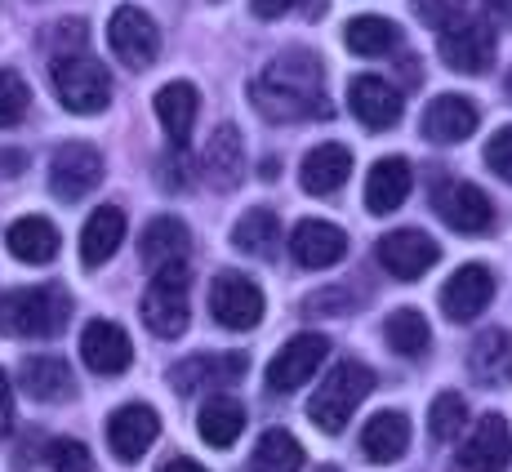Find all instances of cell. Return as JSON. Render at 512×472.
Instances as JSON below:
<instances>
[{"instance_id": "7a4b0ae2", "label": "cell", "mask_w": 512, "mask_h": 472, "mask_svg": "<svg viewBox=\"0 0 512 472\" xmlns=\"http://www.w3.org/2000/svg\"><path fill=\"white\" fill-rule=\"evenodd\" d=\"M72 321V294L67 285H32V290L0 294V334L14 339H54Z\"/></svg>"}, {"instance_id": "ac0fdd59", "label": "cell", "mask_w": 512, "mask_h": 472, "mask_svg": "<svg viewBox=\"0 0 512 472\" xmlns=\"http://www.w3.org/2000/svg\"><path fill=\"white\" fill-rule=\"evenodd\" d=\"M201 174L214 192H232L245 179V139L236 125H219L201 152Z\"/></svg>"}, {"instance_id": "7c38bea8", "label": "cell", "mask_w": 512, "mask_h": 472, "mask_svg": "<svg viewBox=\"0 0 512 472\" xmlns=\"http://www.w3.org/2000/svg\"><path fill=\"white\" fill-rule=\"evenodd\" d=\"M374 254H379V263H383V272H388V277L419 281L423 272L441 259V245L432 241L428 232H419V228H397V232L383 236Z\"/></svg>"}, {"instance_id": "836d02e7", "label": "cell", "mask_w": 512, "mask_h": 472, "mask_svg": "<svg viewBox=\"0 0 512 472\" xmlns=\"http://www.w3.org/2000/svg\"><path fill=\"white\" fill-rule=\"evenodd\" d=\"M250 468L254 472H299L303 468V446L294 432L285 428H272L259 437V446H254L250 455Z\"/></svg>"}, {"instance_id": "1f68e13d", "label": "cell", "mask_w": 512, "mask_h": 472, "mask_svg": "<svg viewBox=\"0 0 512 472\" xmlns=\"http://www.w3.org/2000/svg\"><path fill=\"white\" fill-rule=\"evenodd\" d=\"M196 432H201L205 446L228 450L236 437L245 432V406L228 392H214L210 401L201 406V419H196Z\"/></svg>"}, {"instance_id": "5b68a950", "label": "cell", "mask_w": 512, "mask_h": 472, "mask_svg": "<svg viewBox=\"0 0 512 472\" xmlns=\"http://www.w3.org/2000/svg\"><path fill=\"white\" fill-rule=\"evenodd\" d=\"M187 263H174V268L156 272L152 285H147L143 294V326L156 334V339H179L187 330V317H192V308H187Z\"/></svg>"}, {"instance_id": "8992f818", "label": "cell", "mask_w": 512, "mask_h": 472, "mask_svg": "<svg viewBox=\"0 0 512 472\" xmlns=\"http://www.w3.org/2000/svg\"><path fill=\"white\" fill-rule=\"evenodd\" d=\"M432 210H437V219L446 223V228L468 232V236L495 228V205H490V196L481 192L477 183H464V179L432 183Z\"/></svg>"}, {"instance_id": "f1b7e54d", "label": "cell", "mask_w": 512, "mask_h": 472, "mask_svg": "<svg viewBox=\"0 0 512 472\" xmlns=\"http://www.w3.org/2000/svg\"><path fill=\"white\" fill-rule=\"evenodd\" d=\"M121 241H125V210L121 205H103L81 228V263L85 268H103Z\"/></svg>"}, {"instance_id": "b9f144b4", "label": "cell", "mask_w": 512, "mask_h": 472, "mask_svg": "<svg viewBox=\"0 0 512 472\" xmlns=\"http://www.w3.org/2000/svg\"><path fill=\"white\" fill-rule=\"evenodd\" d=\"M14 432V388H9V375L0 370V437Z\"/></svg>"}, {"instance_id": "d590c367", "label": "cell", "mask_w": 512, "mask_h": 472, "mask_svg": "<svg viewBox=\"0 0 512 472\" xmlns=\"http://www.w3.org/2000/svg\"><path fill=\"white\" fill-rule=\"evenodd\" d=\"M464 424H468V401L459 392H441L428 410V432L437 441H455L464 432Z\"/></svg>"}, {"instance_id": "f546056e", "label": "cell", "mask_w": 512, "mask_h": 472, "mask_svg": "<svg viewBox=\"0 0 512 472\" xmlns=\"http://www.w3.org/2000/svg\"><path fill=\"white\" fill-rule=\"evenodd\" d=\"M361 450L374 464H392L410 450V419L401 410H379L366 428H361Z\"/></svg>"}, {"instance_id": "52a82bcc", "label": "cell", "mask_w": 512, "mask_h": 472, "mask_svg": "<svg viewBox=\"0 0 512 472\" xmlns=\"http://www.w3.org/2000/svg\"><path fill=\"white\" fill-rule=\"evenodd\" d=\"M437 49H441V63L450 67V72H464V76H481L490 63H495V32H490L486 18H459V23H450L446 32L437 36Z\"/></svg>"}, {"instance_id": "8fae6325", "label": "cell", "mask_w": 512, "mask_h": 472, "mask_svg": "<svg viewBox=\"0 0 512 472\" xmlns=\"http://www.w3.org/2000/svg\"><path fill=\"white\" fill-rule=\"evenodd\" d=\"M210 312L223 330H254L263 321V290L241 272H219L210 281Z\"/></svg>"}, {"instance_id": "d6986e66", "label": "cell", "mask_w": 512, "mask_h": 472, "mask_svg": "<svg viewBox=\"0 0 512 472\" xmlns=\"http://www.w3.org/2000/svg\"><path fill=\"white\" fill-rule=\"evenodd\" d=\"M508 459H512L508 419H499V415L477 419V428L468 432L464 450H459V464H464V472H504Z\"/></svg>"}, {"instance_id": "4dcf8cb0", "label": "cell", "mask_w": 512, "mask_h": 472, "mask_svg": "<svg viewBox=\"0 0 512 472\" xmlns=\"http://www.w3.org/2000/svg\"><path fill=\"white\" fill-rule=\"evenodd\" d=\"M232 245L241 254H250V259H277V250H281V219H277V210H268V205L245 210L241 219H236V228H232Z\"/></svg>"}, {"instance_id": "9c48e42d", "label": "cell", "mask_w": 512, "mask_h": 472, "mask_svg": "<svg viewBox=\"0 0 512 472\" xmlns=\"http://www.w3.org/2000/svg\"><path fill=\"white\" fill-rule=\"evenodd\" d=\"M107 45H112V54L121 58L125 67L143 72V67H152L156 54H161V27H156L152 14H143L139 5H121L112 14V23H107Z\"/></svg>"}, {"instance_id": "277c9868", "label": "cell", "mask_w": 512, "mask_h": 472, "mask_svg": "<svg viewBox=\"0 0 512 472\" xmlns=\"http://www.w3.org/2000/svg\"><path fill=\"white\" fill-rule=\"evenodd\" d=\"M49 81H54L58 103L76 116H98L112 103V76H107V67L90 54L49 58Z\"/></svg>"}, {"instance_id": "6da1fadb", "label": "cell", "mask_w": 512, "mask_h": 472, "mask_svg": "<svg viewBox=\"0 0 512 472\" xmlns=\"http://www.w3.org/2000/svg\"><path fill=\"white\" fill-rule=\"evenodd\" d=\"M250 103L268 121H312L330 116L326 107V67L312 49H285L250 81Z\"/></svg>"}, {"instance_id": "ee69618b", "label": "cell", "mask_w": 512, "mask_h": 472, "mask_svg": "<svg viewBox=\"0 0 512 472\" xmlns=\"http://www.w3.org/2000/svg\"><path fill=\"white\" fill-rule=\"evenodd\" d=\"M486 18L495 27H512V0H486Z\"/></svg>"}, {"instance_id": "74e56055", "label": "cell", "mask_w": 512, "mask_h": 472, "mask_svg": "<svg viewBox=\"0 0 512 472\" xmlns=\"http://www.w3.org/2000/svg\"><path fill=\"white\" fill-rule=\"evenodd\" d=\"M45 459H49V468H54V472H98L90 446H85V441H76V437L49 441V446H45Z\"/></svg>"}, {"instance_id": "ffe728a7", "label": "cell", "mask_w": 512, "mask_h": 472, "mask_svg": "<svg viewBox=\"0 0 512 472\" xmlns=\"http://www.w3.org/2000/svg\"><path fill=\"white\" fill-rule=\"evenodd\" d=\"M187 245H192L187 223L174 219V214H161V219H152L139 236V259H143V268L156 277V272L174 268V263H187Z\"/></svg>"}, {"instance_id": "f35d334b", "label": "cell", "mask_w": 512, "mask_h": 472, "mask_svg": "<svg viewBox=\"0 0 512 472\" xmlns=\"http://www.w3.org/2000/svg\"><path fill=\"white\" fill-rule=\"evenodd\" d=\"M49 58H67V54H85V23L72 18V23H54L45 36Z\"/></svg>"}, {"instance_id": "3957f363", "label": "cell", "mask_w": 512, "mask_h": 472, "mask_svg": "<svg viewBox=\"0 0 512 472\" xmlns=\"http://www.w3.org/2000/svg\"><path fill=\"white\" fill-rule=\"evenodd\" d=\"M370 392H374V370L366 366V361H339V366L321 379V388L312 392L308 419L321 432H330V437H334V432L348 428L352 410H357Z\"/></svg>"}, {"instance_id": "83f0119b", "label": "cell", "mask_w": 512, "mask_h": 472, "mask_svg": "<svg viewBox=\"0 0 512 472\" xmlns=\"http://www.w3.org/2000/svg\"><path fill=\"white\" fill-rule=\"evenodd\" d=\"M5 245L9 254H14L18 263H32V268H45V263L58 259V245H63V236L49 219L41 214H27V219H18L14 228L5 232Z\"/></svg>"}, {"instance_id": "603a6c76", "label": "cell", "mask_w": 512, "mask_h": 472, "mask_svg": "<svg viewBox=\"0 0 512 472\" xmlns=\"http://www.w3.org/2000/svg\"><path fill=\"white\" fill-rule=\"evenodd\" d=\"M18 383L32 401H45V406H58V401L76 397V375L63 357H27L18 366Z\"/></svg>"}, {"instance_id": "bcb514c9", "label": "cell", "mask_w": 512, "mask_h": 472, "mask_svg": "<svg viewBox=\"0 0 512 472\" xmlns=\"http://www.w3.org/2000/svg\"><path fill=\"white\" fill-rule=\"evenodd\" d=\"M504 94L512 98V67H508V76H504Z\"/></svg>"}, {"instance_id": "ab89813d", "label": "cell", "mask_w": 512, "mask_h": 472, "mask_svg": "<svg viewBox=\"0 0 512 472\" xmlns=\"http://www.w3.org/2000/svg\"><path fill=\"white\" fill-rule=\"evenodd\" d=\"M464 5H468V0H415V14L428 27L446 32L450 23H459V18H464Z\"/></svg>"}, {"instance_id": "30bf717a", "label": "cell", "mask_w": 512, "mask_h": 472, "mask_svg": "<svg viewBox=\"0 0 512 472\" xmlns=\"http://www.w3.org/2000/svg\"><path fill=\"white\" fill-rule=\"evenodd\" d=\"M98 183H103V156L90 143H63L54 156H49V192L58 201H81L90 196Z\"/></svg>"}, {"instance_id": "e0dca14e", "label": "cell", "mask_w": 512, "mask_h": 472, "mask_svg": "<svg viewBox=\"0 0 512 472\" xmlns=\"http://www.w3.org/2000/svg\"><path fill=\"white\" fill-rule=\"evenodd\" d=\"M81 361L94 370V375H125L134 361V343L116 321H90L81 330Z\"/></svg>"}, {"instance_id": "4fadbf2b", "label": "cell", "mask_w": 512, "mask_h": 472, "mask_svg": "<svg viewBox=\"0 0 512 472\" xmlns=\"http://www.w3.org/2000/svg\"><path fill=\"white\" fill-rule=\"evenodd\" d=\"M495 299V272L486 263H464L446 285H441V312L450 321H477Z\"/></svg>"}, {"instance_id": "d4e9b609", "label": "cell", "mask_w": 512, "mask_h": 472, "mask_svg": "<svg viewBox=\"0 0 512 472\" xmlns=\"http://www.w3.org/2000/svg\"><path fill=\"white\" fill-rule=\"evenodd\" d=\"M348 174H352V152L343 143H321V147H312L308 156H303V170H299V183H303V192H312V196H334L348 183Z\"/></svg>"}, {"instance_id": "d6a6232c", "label": "cell", "mask_w": 512, "mask_h": 472, "mask_svg": "<svg viewBox=\"0 0 512 472\" xmlns=\"http://www.w3.org/2000/svg\"><path fill=\"white\" fill-rule=\"evenodd\" d=\"M397 41H401V27L388 23V18H379V14H361V18H352V23L343 27V45H348L352 54H361V58L388 54V49H397Z\"/></svg>"}, {"instance_id": "9a60e30c", "label": "cell", "mask_w": 512, "mask_h": 472, "mask_svg": "<svg viewBox=\"0 0 512 472\" xmlns=\"http://www.w3.org/2000/svg\"><path fill=\"white\" fill-rule=\"evenodd\" d=\"M290 254L299 268H334V263L348 259V232L334 228L326 219H303L299 228L290 232Z\"/></svg>"}, {"instance_id": "5bb4252c", "label": "cell", "mask_w": 512, "mask_h": 472, "mask_svg": "<svg viewBox=\"0 0 512 472\" xmlns=\"http://www.w3.org/2000/svg\"><path fill=\"white\" fill-rule=\"evenodd\" d=\"M156 437H161V415H156L152 406H143V401H130V406H121L107 419V446H112V455L125 459V464L143 459Z\"/></svg>"}, {"instance_id": "8d00e7d4", "label": "cell", "mask_w": 512, "mask_h": 472, "mask_svg": "<svg viewBox=\"0 0 512 472\" xmlns=\"http://www.w3.org/2000/svg\"><path fill=\"white\" fill-rule=\"evenodd\" d=\"M27 107H32V90H27V81L14 72V67H0V130H9V125L23 121Z\"/></svg>"}, {"instance_id": "cb8c5ba5", "label": "cell", "mask_w": 512, "mask_h": 472, "mask_svg": "<svg viewBox=\"0 0 512 472\" xmlns=\"http://www.w3.org/2000/svg\"><path fill=\"white\" fill-rule=\"evenodd\" d=\"M410 183H415V174H410L406 156H383V161H374V170L366 174V210L370 214L401 210L410 196Z\"/></svg>"}, {"instance_id": "e575fe53", "label": "cell", "mask_w": 512, "mask_h": 472, "mask_svg": "<svg viewBox=\"0 0 512 472\" xmlns=\"http://www.w3.org/2000/svg\"><path fill=\"white\" fill-rule=\"evenodd\" d=\"M383 339H388L392 352H401V357H423L432 343L428 317H423L419 308H397L388 317V326H383Z\"/></svg>"}, {"instance_id": "f6af8a7d", "label": "cell", "mask_w": 512, "mask_h": 472, "mask_svg": "<svg viewBox=\"0 0 512 472\" xmlns=\"http://www.w3.org/2000/svg\"><path fill=\"white\" fill-rule=\"evenodd\" d=\"M156 472H205V468L196 464V459H187V455H174V459H165Z\"/></svg>"}, {"instance_id": "484cf974", "label": "cell", "mask_w": 512, "mask_h": 472, "mask_svg": "<svg viewBox=\"0 0 512 472\" xmlns=\"http://www.w3.org/2000/svg\"><path fill=\"white\" fill-rule=\"evenodd\" d=\"M196 112H201V94H196L192 81H170L156 90V121H161V130L170 134L174 147H187Z\"/></svg>"}, {"instance_id": "2e32d148", "label": "cell", "mask_w": 512, "mask_h": 472, "mask_svg": "<svg viewBox=\"0 0 512 472\" xmlns=\"http://www.w3.org/2000/svg\"><path fill=\"white\" fill-rule=\"evenodd\" d=\"M250 370V357L245 352H214V357H187L170 370V383L192 397L196 388H232L236 379H245Z\"/></svg>"}, {"instance_id": "60d3db41", "label": "cell", "mask_w": 512, "mask_h": 472, "mask_svg": "<svg viewBox=\"0 0 512 472\" xmlns=\"http://www.w3.org/2000/svg\"><path fill=\"white\" fill-rule=\"evenodd\" d=\"M486 165L499 174L504 183H512V125L495 130V139L486 143Z\"/></svg>"}, {"instance_id": "44dd1931", "label": "cell", "mask_w": 512, "mask_h": 472, "mask_svg": "<svg viewBox=\"0 0 512 472\" xmlns=\"http://www.w3.org/2000/svg\"><path fill=\"white\" fill-rule=\"evenodd\" d=\"M348 103L366 130H388V125L401 121V94L383 76H357L348 85Z\"/></svg>"}, {"instance_id": "7bdbcfd3", "label": "cell", "mask_w": 512, "mask_h": 472, "mask_svg": "<svg viewBox=\"0 0 512 472\" xmlns=\"http://www.w3.org/2000/svg\"><path fill=\"white\" fill-rule=\"evenodd\" d=\"M294 5H299V0H250V9L259 18H281V14H290Z\"/></svg>"}, {"instance_id": "7402d4cb", "label": "cell", "mask_w": 512, "mask_h": 472, "mask_svg": "<svg viewBox=\"0 0 512 472\" xmlns=\"http://www.w3.org/2000/svg\"><path fill=\"white\" fill-rule=\"evenodd\" d=\"M477 103L464 94H437L423 112V134L432 143H464L472 130H477Z\"/></svg>"}, {"instance_id": "ba28073f", "label": "cell", "mask_w": 512, "mask_h": 472, "mask_svg": "<svg viewBox=\"0 0 512 472\" xmlns=\"http://www.w3.org/2000/svg\"><path fill=\"white\" fill-rule=\"evenodd\" d=\"M326 357H330V339H326V334H317V330L294 334L277 357L268 361V388L277 392V397H290V392H299L303 383L326 366Z\"/></svg>"}, {"instance_id": "4316f807", "label": "cell", "mask_w": 512, "mask_h": 472, "mask_svg": "<svg viewBox=\"0 0 512 472\" xmlns=\"http://www.w3.org/2000/svg\"><path fill=\"white\" fill-rule=\"evenodd\" d=\"M468 370L477 383L504 388L512 383V330H481L468 348Z\"/></svg>"}]
</instances>
